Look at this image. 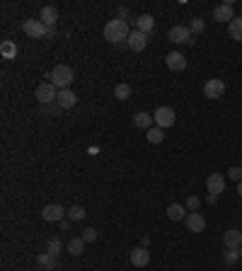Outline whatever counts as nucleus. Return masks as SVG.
Masks as SVG:
<instances>
[{"label":"nucleus","mask_w":242,"mask_h":271,"mask_svg":"<svg viewBox=\"0 0 242 271\" xmlns=\"http://www.w3.org/2000/svg\"><path fill=\"white\" fill-rule=\"evenodd\" d=\"M167 215H170V220H184L189 213H186V206H182V204H170L167 206Z\"/></svg>","instance_id":"22"},{"label":"nucleus","mask_w":242,"mask_h":271,"mask_svg":"<svg viewBox=\"0 0 242 271\" xmlns=\"http://www.w3.org/2000/svg\"><path fill=\"white\" fill-rule=\"evenodd\" d=\"M22 30H25V34H27L30 39H46V34H49V27H46L41 20H27V22L22 25Z\"/></svg>","instance_id":"5"},{"label":"nucleus","mask_w":242,"mask_h":271,"mask_svg":"<svg viewBox=\"0 0 242 271\" xmlns=\"http://www.w3.org/2000/svg\"><path fill=\"white\" fill-rule=\"evenodd\" d=\"M165 63H167V68H170V70H175V73H180V70H184V68H186V59L182 56L180 51L167 54V56H165Z\"/></svg>","instance_id":"15"},{"label":"nucleus","mask_w":242,"mask_h":271,"mask_svg":"<svg viewBox=\"0 0 242 271\" xmlns=\"http://www.w3.org/2000/svg\"><path fill=\"white\" fill-rule=\"evenodd\" d=\"M228 31L235 41H242V17H235L230 25H228Z\"/></svg>","instance_id":"25"},{"label":"nucleus","mask_w":242,"mask_h":271,"mask_svg":"<svg viewBox=\"0 0 242 271\" xmlns=\"http://www.w3.org/2000/svg\"><path fill=\"white\" fill-rule=\"evenodd\" d=\"M39 20H41L49 30H56V22H59V10H56L54 5H46V7H41Z\"/></svg>","instance_id":"13"},{"label":"nucleus","mask_w":242,"mask_h":271,"mask_svg":"<svg viewBox=\"0 0 242 271\" xmlns=\"http://www.w3.org/2000/svg\"><path fill=\"white\" fill-rule=\"evenodd\" d=\"M80 238H83L85 242H94V240H97V230H94V228H85Z\"/></svg>","instance_id":"33"},{"label":"nucleus","mask_w":242,"mask_h":271,"mask_svg":"<svg viewBox=\"0 0 242 271\" xmlns=\"http://www.w3.org/2000/svg\"><path fill=\"white\" fill-rule=\"evenodd\" d=\"M240 257H242V247H240Z\"/></svg>","instance_id":"39"},{"label":"nucleus","mask_w":242,"mask_h":271,"mask_svg":"<svg viewBox=\"0 0 242 271\" xmlns=\"http://www.w3.org/2000/svg\"><path fill=\"white\" fill-rule=\"evenodd\" d=\"M36 267L41 271H54L56 269V257L49 254V252H41V254L36 257Z\"/></svg>","instance_id":"19"},{"label":"nucleus","mask_w":242,"mask_h":271,"mask_svg":"<svg viewBox=\"0 0 242 271\" xmlns=\"http://www.w3.org/2000/svg\"><path fill=\"white\" fill-rule=\"evenodd\" d=\"M223 242H225V249H240L242 247V233L240 230H228L223 235Z\"/></svg>","instance_id":"18"},{"label":"nucleus","mask_w":242,"mask_h":271,"mask_svg":"<svg viewBox=\"0 0 242 271\" xmlns=\"http://www.w3.org/2000/svg\"><path fill=\"white\" fill-rule=\"evenodd\" d=\"M240 233H242V228H240Z\"/></svg>","instance_id":"40"},{"label":"nucleus","mask_w":242,"mask_h":271,"mask_svg":"<svg viewBox=\"0 0 242 271\" xmlns=\"http://www.w3.org/2000/svg\"><path fill=\"white\" fill-rule=\"evenodd\" d=\"M204 27H206V25H204V20H201V17H194V20H191V25H189V31H191V34H201Z\"/></svg>","instance_id":"31"},{"label":"nucleus","mask_w":242,"mask_h":271,"mask_svg":"<svg viewBox=\"0 0 242 271\" xmlns=\"http://www.w3.org/2000/svg\"><path fill=\"white\" fill-rule=\"evenodd\" d=\"M128 15H131V12H128V7H123V5L117 10V20H123V22H126V17H128Z\"/></svg>","instance_id":"35"},{"label":"nucleus","mask_w":242,"mask_h":271,"mask_svg":"<svg viewBox=\"0 0 242 271\" xmlns=\"http://www.w3.org/2000/svg\"><path fill=\"white\" fill-rule=\"evenodd\" d=\"M70 223H73V220H65V218H63V220L59 223V225H60V230H68V228H70Z\"/></svg>","instance_id":"36"},{"label":"nucleus","mask_w":242,"mask_h":271,"mask_svg":"<svg viewBox=\"0 0 242 271\" xmlns=\"http://www.w3.org/2000/svg\"><path fill=\"white\" fill-rule=\"evenodd\" d=\"M152 123H155V119H152V114H148V112H138L136 117H133V126L136 128H152Z\"/></svg>","instance_id":"20"},{"label":"nucleus","mask_w":242,"mask_h":271,"mask_svg":"<svg viewBox=\"0 0 242 271\" xmlns=\"http://www.w3.org/2000/svg\"><path fill=\"white\" fill-rule=\"evenodd\" d=\"M126 44L131 46V51H143L148 46V34H143V31H138V30H131Z\"/></svg>","instance_id":"9"},{"label":"nucleus","mask_w":242,"mask_h":271,"mask_svg":"<svg viewBox=\"0 0 242 271\" xmlns=\"http://www.w3.org/2000/svg\"><path fill=\"white\" fill-rule=\"evenodd\" d=\"M213 20L215 22H233L235 20V10H233V5H228V2H223V5H218L215 10H213Z\"/></svg>","instance_id":"12"},{"label":"nucleus","mask_w":242,"mask_h":271,"mask_svg":"<svg viewBox=\"0 0 242 271\" xmlns=\"http://www.w3.org/2000/svg\"><path fill=\"white\" fill-rule=\"evenodd\" d=\"M238 194H240V196H242V180L238 181Z\"/></svg>","instance_id":"38"},{"label":"nucleus","mask_w":242,"mask_h":271,"mask_svg":"<svg viewBox=\"0 0 242 271\" xmlns=\"http://www.w3.org/2000/svg\"><path fill=\"white\" fill-rule=\"evenodd\" d=\"M0 56L5 60H12L17 56V44L15 41H10V39H5L2 44H0Z\"/></svg>","instance_id":"21"},{"label":"nucleus","mask_w":242,"mask_h":271,"mask_svg":"<svg viewBox=\"0 0 242 271\" xmlns=\"http://www.w3.org/2000/svg\"><path fill=\"white\" fill-rule=\"evenodd\" d=\"M152 119H155V126H160V128L165 131V128L175 126L177 114H175V109H172V107H157V109H155V114H152Z\"/></svg>","instance_id":"3"},{"label":"nucleus","mask_w":242,"mask_h":271,"mask_svg":"<svg viewBox=\"0 0 242 271\" xmlns=\"http://www.w3.org/2000/svg\"><path fill=\"white\" fill-rule=\"evenodd\" d=\"M146 138H148V143L157 146V143H162V141H165V131H162L160 126H152V128L146 131Z\"/></svg>","instance_id":"24"},{"label":"nucleus","mask_w":242,"mask_h":271,"mask_svg":"<svg viewBox=\"0 0 242 271\" xmlns=\"http://www.w3.org/2000/svg\"><path fill=\"white\" fill-rule=\"evenodd\" d=\"M63 215H68V213L63 211L60 204H49V206H44V211H41V218H44L46 223H60Z\"/></svg>","instance_id":"6"},{"label":"nucleus","mask_w":242,"mask_h":271,"mask_svg":"<svg viewBox=\"0 0 242 271\" xmlns=\"http://www.w3.org/2000/svg\"><path fill=\"white\" fill-rule=\"evenodd\" d=\"M225 177L220 175V172H213V175H209V180H206V189H209V194H223L225 191Z\"/></svg>","instance_id":"10"},{"label":"nucleus","mask_w":242,"mask_h":271,"mask_svg":"<svg viewBox=\"0 0 242 271\" xmlns=\"http://www.w3.org/2000/svg\"><path fill=\"white\" fill-rule=\"evenodd\" d=\"M128 22H123V20H109L107 25H104V39L109 41V44H121V41H126L128 39Z\"/></svg>","instance_id":"1"},{"label":"nucleus","mask_w":242,"mask_h":271,"mask_svg":"<svg viewBox=\"0 0 242 271\" xmlns=\"http://www.w3.org/2000/svg\"><path fill=\"white\" fill-rule=\"evenodd\" d=\"M133 22H136V30L148 34V36H151L152 30H155V17H152V15H141V17H136Z\"/></svg>","instance_id":"17"},{"label":"nucleus","mask_w":242,"mask_h":271,"mask_svg":"<svg viewBox=\"0 0 242 271\" xmlns=\"http://www.w3.org/2000/svg\"><path fill=\"white\" fill-rule=\"evenodd\" d=\"M46 78H49V83L56 85L59 90H68L70 83H73V78H75V73H73L70 65H63V63H60V65H54V70L46 73Z\"/></svg>","instance_id":"2"},{"label":"nucleus","mask_w":242,"mask_h":271,"mask_svg":"<svg viewBox=\"0 0 242 271\" xmlns=\"http://www.w3.org/2000/svg\"><path fill=\"white\" fill-rule=\"evenodd\" d=\"M85 215H88V213H85V209H83V206H73V209L68 211V220H73V223H80Z\"/></svg>","instance_id":"28"},{"label":"nucleus","mask_w":242,"mask_h":271,"mask_svg":"<svg viewBox=\"0 0 242 271\" xmlns=\"http://www.w3.org/2000/svg\"><path fill=\"white\" fill-rule=\"evenodd\" d=\"M83 252H85V240H83V238H70V240H68V254L80 257Z\"/></svg>","instance_id":"23"},{"label":"nucleus","mask_w":242,"mask_h":271,"mask_svg":"<svg viewBox=\"0 0 242 271\" xmlns=\"http://www.w3.org/2000/svg\"><path fill=\"white\" fill-rule=\"evenodd\" d=\"M36 99H39L41 107H44V104H54V102L59 99V88L51 85V83H41V85L36 88Z\"/></svg>","instance_id":"4"},{"label":"nucleus","mask_w":242,"mask_h":271,"mask_svg":"<svg viewBox=\"0 0 242 271\" xmlns=\"http://www.w3.org/2000/svg\"><path fill=\"white\" fill-rule=\"evenodd\" d=\"M184 225H186L189 233H204V230H206V218H204L201 213H189V215L184 218Z\"/></svg>","instance_id":"7"},{"label":"nucleus","mask_w":242,"mask_h":271,"mask_svg":"<svg viewBox=\"0 0 242 271\" xmlns=\"http://www.w3.org/2000/svg\"><path fill=\"white\" fill-rule=\"evenodd\" d=\"M59 112H60L59 104H44L41 107V114H46V117H59Z\"/></svg>","instance_id":"32"},{"label":"nucleus","mask_w":242,"mask_h":271,"mask_svg":"<svg viewBox=\"0 0 242 271\" xmlns=\"http://www.w3.org/2000/svg\"><path fill=\"white\" fill-rule=\"evenodd\" d=\"M223 92H225V83H223L220 78H213V80H209V83L204 85V94H206L209 99L223 97Z\"/></svg>","instance_id":"11"},{"label":"nucleus","mask_w":242,"mask_h":271,"mask_svg":"<svg viewBox=\"0 0 242 271\" xmlns=\"http://www.w3.org/2000/svg\"><path fill=\"white\" fill-rule=\"evenodd\" d=\"M228 180L240 181L242 180V167H230V170H228Z\"/></svg>","instance_id":"34"},{"label":"nucleus","mask_w":242,"mask_h":271,"mask_svg":"<svg viewBox=\"0 0 242 271\" xmlns=\"http://www.w3.org/2000/svg\"><path fill=\"white\" fill-rule=\"evenodd\" d=\"M206 201H209V206H213V204L218 201V196H215V194H209V196H206Z\"/></svg>","instance_id":"37"},{"label":"nucleus","mask_w":242,"mask_h":271,"mask_svg":"<svg viewBox=\"0 0 242 271\" xmlns=\"http://www.w3.org/2000/svg\"><path fill=\"white\" fill-rule=\"evenodd\" d=\"M223 259H225V264H228V267H233L238 259H242L240 249H225V257H223Z\"/></svg>","instance_id":"29"},{"label":"nucleus","mask_w":242,"mask_h":271,"mask_svg":"<svg viewBox=\"0 0 242 271\" xmlns=\"http://www.w3.org/2000/svg\"><path fill=\"white\" fill-rule=\"evenodd\" d=\"M201 206V199L199 196H186V211L189 213H196Z\"/></svg>","instance_id":"30"},{"label":"nucleus","mask_w":242,"mask_h":271,"mask_svg":"<svg viewBox=\"0 0 242 271\" xmlns=\"http://www.w3.org/2000/svg\"><path fill=\"white\" fill-rule=\"evenodd\" d=\"M60 249H63V242L59 240V238H51V240L46 242V252L49 254H54V257H59Z\"/></svg>","instance_id":"27"},{"label":"nucleus","mask_w":242,"mask_h":271,"mask_svg":"<svg viewBox=\"0 0 242 271\" xmlns=\"http://www.w3.org/2000/svg\"><path fill=\"white\" fill-rule=\"evenodd\" d=\"M148 262H151V252H148V247H136V249H131V264L133 267H148Z\"/></svg>","instance_id":"14"},{"label":"nucleus","mask_w":242,"mask_h":271,"mask_svg":"<svg viewBox=\"0 0 242 271\" xmlns=\"http://www.w3.org/2000/svg\"><path fill=\"white\" fill-rule=\"evenodd\" d=\"M240 167H242V165H240Z\"/></svg>","instance_id":"41"},{"label":"nucleus","mask_w":242,"mask_h":271,"mask_svg":"<svg viewBox=\"0 0 242 271\" xmlns=\"http://www.w3.org/2000/svg\"><path fill=\"white\" fill-rule=\"evenodd\" d=\"M114 97H117V99H121V102H123V99H128V97H131V85L119 83V85L114 88Z\"/></svg>","instance_id":"26"},{"label":"nucleus","mask_w":242,"mask_h":271,"mask_svg":"<svg viewBox=\"0 0 242 271\" xmlns=\"http://www.w3.org/2000/svg\"><path fill=\"white\" fill-rule=\"evenodd\" d=\"M167 36H170V41H172V44H194V39H191V31H189V27H182V25L172 27Z\"/></svg>","instance_id":"8"},{"label":"nucleus","mask_w":242,"mask_h":271,"mask_svg":"<svg viewBox=\"0 0 242 271\" xmlns=\"http://www.w3.org/2000/svg\"><path fill=\"white\" fill-rule=\"evenodd\" d=\"M75 102H78V97H75V92L70 90H59V99H56V104H59L60 109H73L75 107Z\"/></svg>","instance_id":"16"}]
</instances>
